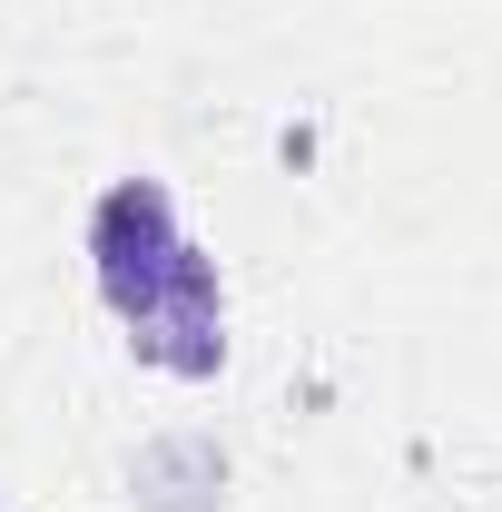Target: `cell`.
I'll return each instance as SVG.
<instances>
[{
    "label": "cell",
    "mask_w": 502,
    "mask_h": 512,
    "mask_svg": "<svg viewBox=\"0 0 502 512\" xmlns=\"http://www.w3.org/2000/svg\"><path fill=\"white\" fill-rule=\"evenodd\" d=\"M89 256H99V296L138 325L168 286V256H178V197L158 178H119L89 207Z\"/></svg>",
    "instance_id": "1"
},
{
    "label": "cell",
    "mask_w": 502,
    "mask_h": 512,
    "mask_svg": "<svg viewBox=\"0 0 502 512\" xmlns=\"http://www.w3.org/2000/svg\"><path fill=\"white\" fill-rule=\"evenodd\" d=\"M128 483L148 493V512H207L227 493V453L207 434H158V444L128 463Z\"/></svg>",
    "instance_id": "2"
}]
</instances>
